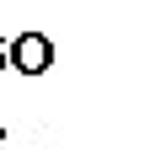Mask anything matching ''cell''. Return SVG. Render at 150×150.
Instances as JSON below:
<instances>
[{"label":"cell","mask_w":150,"mask_h":150,"mask_svg":"<svg viewBox=\"0 0 150 150\" xmlns=\"http://www.w3.org/2000/svg\"><path fill=\"white\" fill-rule=\"evenodd\" d=\"M0 70H6V38H0Z\"/></svg>","instance_id":"obj_2"},{"label":"cell","mask_w":150,"mask_h":150,"mask_svg":"<svg viewBox=\"0 0 150 150\" xmlns=\"http://www.w3.org/2000/svg\"><path fill=\"white\" fill-rule=\"evenodd\" d=\"M54 64V43L43 32H22L6 43V70H22V75H43Z\"/></svg>","instance_id":"obj_1"}]
</instances>
